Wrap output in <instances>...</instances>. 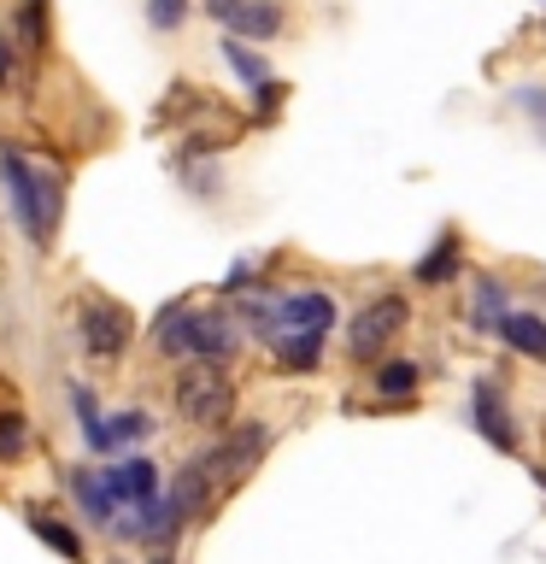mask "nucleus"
<instances>
[{"instance_id":"nucleus-24","label":"nucleus","mask_w":546,"mask_h":564,"mask_svg":"<svg viewBox=\"0 0 546 564\" xmlns=\"http://www.w3.org/2000/svg\"><path fill=\"white\" fill-rule=\"evenodd\" d=\"M188 18V0H148V24L153 30H176Z\"/></svg>"},{"instance_id":"nucleus-16","label":"nucleus","mask_w":546,"mask_h":564,"mask_svg":"<svg viewBox=\"0 0 546 564\" xmlns=\"http://www.w3.org/2000/svg\"><path fill=\"white\" fill-rule=\"evenodd\" d=\"M30 529H35V535H42V541L53 546V553H65V558H83V535H77V529L53 523V518H42V511L30 518Z\"/></svg>"},{"instance_id":"nucleus-10","label":"nucleus","mask_w":546,"mask_h":564,"mask_svg":"<svg viewBox=\"0 0 546 564\" xmlns=\"http://www.w3.org/2000/svg\"><path fill=\"white\" fill-rule=\"evenodd\" d=\"M264 341L288 370H317V359H324V335L312 329H264Z\"/></svg>"},{"instance_id":"nucleus-19","label":"nucleus","mask_w":546,"mask_h":564,"mask_svg":"<svg viewBox=\"0 0 546 564\" xmlns=\"http://www.w3.org/2000/svg\"><path fill=\"white\" fill-rule=\"evenodd\" d=\"M70 400H77V417H83V435H88V447H95V453H106V447H112V430H106V417L95 412V394H88V388H77Z\"/></svg>"},{"instance_id":"nucleus-4","label":"nucleus","mask_w":546,"mask_h":564,"mask_svg":"<svg viewBox=\"0 0 546 564\" xmlns=\"http://www.w3.org/2000/svg\"><path fill=\"white\" fill-rule=\"evenodd\" d=\"M405 324H412V300H405V294H376L347 324V352H352V359H376V352L394 341Z\"/></svg>"},{"instance_id":"nucleus-13","label":"nucleus","mask_w":546,"mask_h":564,"mask_svg":"<svg viewBox=\"0 0 546 564\" xmlns=\"http://www.w3.org/2000/svg\"><path fill=\"white\" fill-rule=\"evenodd\" d=\"M500 341L517 347L523 359H546V317H535V312H505V317H500Z\"/></svg>"},{"instance_id":"nucleus-6","label":"nucleus","mask_w":546,"mask_h":564,"mask_svg":"<svg viewBox=\"0 0 546 564\" xmlns=\"http://www.w3.org/2000/svg\"><path fill=\"white\" fill-rule=\"evenodd\" d=\"M211 18H223L229 30L241 35H259V42H271V35L282 30V7H271V0H206Z\"/></svg>"},{"instance_id":"nucleus-17","label":"nucleus","mask_w":546,"mask_h":564,"mask_svg":"<svg viewBox=\"0 0 546 564\" xmlns=\"http://www.w3.org/2000/svg\"><path fill=\"white\" fill-rule=\"evenodd\" d=\"M223 59H229V65H236V70H241V77H247V83H253V88H264V83H271V70H264V59H259V53H253V47H247V42H241V35H229V42H223Z\"/></svg>"},{"instance_id":"nucleus-18","label":"nucleus","mask_w":546,"mask_h":564,"mask_svg":"<svg viewBox=\"0 0 546 564\" xmlns=\"http://www.w3.org/2000/svg\"><path fill=\"white\" fill-rule=\"evenodd\" d=\"M417 382H423V370H417L412 359H387V365L376 370V388H382V394H417Z\"/></svg>"},{"instance_id":"nucleus-3","label":"nucleus","mask_w":546,"mask_h":564,"mask_svg":"<svg viewBox=\"0 0 546 564\" xmlns=\"http://www.w3.org/2000/svg\"><path fill=\"white\" fill-rule=\"evenodd\" d=\"M264 447H271V430H264V423H236V430H223L218 441H211V453L200 458V470L211 476V488L241 482V476L264 458Z\"/></svg>"},{"instance_id":"nucleus-5","label":"nucleus","mask_w":546,"mask_h":564,"mask_svg":"<svg viewBox=\"0 0 546 564\" xmlns=\"http://www.w3.org/2000/svg\"><path fill=\"white\" fill-rule=\"evenodd\" d=\"M77 329H83V347L95 352V359H118V352L130 347V312L112 306V300H88Z\"/></svg>"},{"instance_id":"nucleus-12","label":"nucleus","mask_w":546,"mask_h":564,"mask_svg":"<svg viewBox=\"0 0 546 564\" xmlns=\"http://www.w3.org/2000/svg\"><path fill=\"white\" fill-rule=\"evenodd\" d=\"M476 430H482L500 453L517 447V430H511V417H505L500 394H493V382H476Z\"/></svg>"},{"instance_id":"nucleus-15","label":"nucleus","mask_w":546,"mask_h":564,"mask_svg":"<svg viewBox=\"0 0 546 564\" xmlns=\"http://www.w3.org/2000/svg\"><path fill=\"white\" fill-rule=\"evenodd\" d=\"M188 335H194V312L188 306H171L159 317V347L165 352H188Z\"/></svg>"},{"instance_id":"nucleus-9","label":"nucleus","mask_w":546,"mask_h":564,"mask_svg":"<svg viewBox=\"0 0 546 564\" xmlns=\"http://www.w3.org/2000/svg\"><path fill=\"white\" fill-rule=\"evenodd\" d=\"M335 324V300L329 294H288V300H276V329H312V335H324Z\"/></svg>"},{"instance_id":"nucleus-11","label":"nucleus","mask_w":546,"mask_h":564,"mask_svg":"<svg viewBox=\"0 0 546 564\" xmlns=\"http://www.w3.org/2000/svg\"><path fill=\"white\" fill-rule=\"evenodd\" d=\"M70 494H77V506H83V518L88 523H112L118 518V500H112V494H106V476L100 470H88V465H77V470H70Z\"/></svg>"},{"instance_id":"nucleus-23","label":"nucleus","mask_w":546,"mask_h":564,"mask_svg":"<svg viewBox=\"0 0 546 564\" xmlns=\"http://www.w3.org/2000/svg\"><path fill=\"white\" fill-rule=\"evenodd\" d=\"M18 30H24L30 47H47V7H42V0H30V7L18 12Z\"/></svg>"},{"instance_id":"nucleus-25","label":"nucleus","mask_w":546,"mask_h":564,"mask_svg":"<svg viewBox=\"0 0 546 564\" xmlns=\"http://www.w3.org/2000/svg\"><path fill=\"white\" fill-rule=\"evenodd\" d=\"M7 70H12V47L0 42V83H7Z\"/></svg>"},{"instance_id":"nucleus-22","label":"nucleus","mask_w":546,"mask_h":564,"mask_svg":"<svg viewBox=\"0 0 546 564\" xmlns=\"http://www.w3.org/2000/svg\"><path fill=\"white\" fill-rule=\"evenodd\" d=\"M24 447H30V423L12 417V412H0V458H18Z\"/></svg>"},{"instance_id":"nucleus-8","label":"nucleus","mask_w":546,"mask_h":564,"mask_svg":"<svg viewBox=\"0 0 546 564\" xmlns=\"http://www.w3.org/2000/svg\"><path fill=\"white\" fill-rule=\"evenodd\" d=\"M188 352H200L206 365H223L229 352H236V317H229V312H194Z\"/></svg>"},{"instance_id":"nucleus-26","label":"nucleus","mask_w":546,"mask_h":564,"mask_svg":"<svg viewBox=\"0 0 546 564\" xmlns=\"http://www.w3.org/2000/svg\"><path fill=\"white\" fill-rule=\"evenodd\" d=\"M153 564H176V558H171V553H159V558H153Z\"/></svg>"},{"instance_id":"nucleus-20","label":"nucleus","mask_w":546,"mask_h":564,"mask_svg":"<svg viewBox=\"0 0 546 564\" xmlns=\"http://www.w3.org/2000/svg\"><path fill=\"white\" fill-rule=\"evenodd\" d=\"M505 317V289L500 282H476V329H500Z\"/></svg>"},{"instance_id":"nucleus-1","label":"nucleus","mask_w":546,"mask_h":564,"mask_svg":"<svg viewBox=\"0 0 546 564\" xmlns=\"http://www.w3.org/2000/svg\"><path fill=\"white\" fill-rule=\"evenodd\" d=\"M0 176H7V194H12L18 229H24L35 247H47V241H53V229H59V212H65L59 176L42 171V165H30V159L18 153V148H0Z\"/></svg>"},{"instance_id":"nucleus-7","label":"nucleus","mask_w":546,"mask_h":564,"mask_svg":"<svg viewBox=\"0 0 546 564\" xmlns=\"http://www.w3.org/2000/svg\"><path fill=\"white\" fill-rule=\"evenodd\" d=\"M106 476V494H112L118 506H135V500H153L159 494V465L153 458H141V453H123L112 470H100Z\"/></svg>"},{"instance_id":"nucleus-2","label":"nucleus","mask_w":546,"mask_h":564,"mask_svg":"<svg viewBox=\"0 0 546 564\" xmlns=\"http://www.w3.org/2000/svg\"><path fill=\"white\" fill-rule=\"evenodd\" d=\"M176 412L183 423H200V430H218L236 412V382L223 377V365H194L176 377Z\"/></svg>"},{"instance_id":"nucleus-21","label":"nucleus","mask_w":546,"mask_h":564,"mask_svg":"<svg viewBox=\"0 0 546 564\" xmlns=\"http://www.w3.org/2000/svg\"><path fill=\"white\" fill-rule=\"evenodd\" d=\"M106 430H112V447H130V441L153 435V417L148 412H118V417H106Z\"/></svg>"},{"instance_id":"nucleus-14","label":"nucleus","mask_w":546,"mask_h":564,"mask_svg":"<svg viewBox=\"0 0 546 564\" xmlns=\"http://www.w3.org/2000/svg\"><path fill=\"white\" fill-rule=\"evenodd\" d=\"M452 271H458V229H447V236L435 241V253L417 259L412 282H423V289H440V282H452Z\"/></svg>"}]
</instances>
